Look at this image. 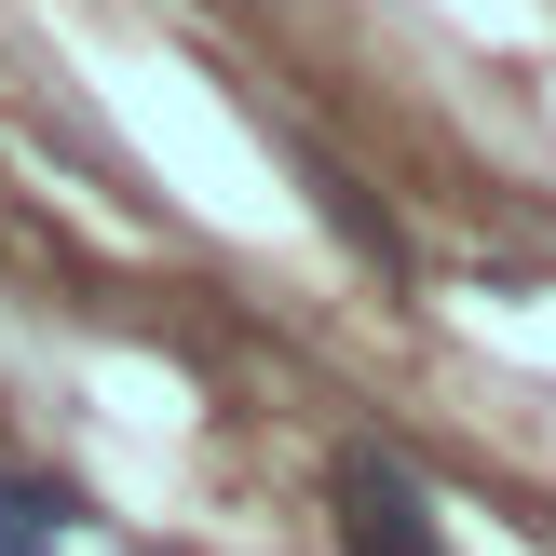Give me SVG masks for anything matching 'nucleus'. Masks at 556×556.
Wrapping results in <instances>:
<instances>
[{
  "label": "nucleus",
  "instance_id": "f257e3e1",
  "mask_svg": "<svg viewBox=\"0 0 556 556\" xmlns=\"http://www.w3.org/2000/svg\"><path fill=\"white\" fill-rule=\"evenodd\" d=\"M326 503H340V556H434V503L394 448H340Z\"/></svg>",
  "mask_w": 556,
  "mask_h": 556
},
{
  "label": "nucleus",
  "instance_id": "f03ea898",
  "mask_svg": "<svg viewBox=\"0 0 556 556\" xmlns=\"http://www.w3.org/2000/svg\"><path fill=\"white\" fill-rule=\"evenodd\" d=\"M81 543V503L54 476H0V556H68Z\"/></svg>",
  "mask_w": 556,
  "mask_h": 556
}]
</instances>
